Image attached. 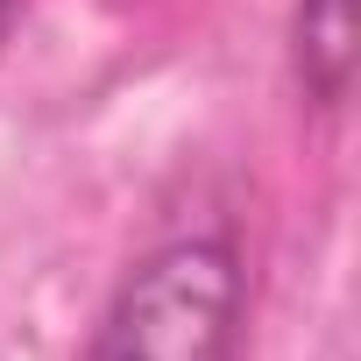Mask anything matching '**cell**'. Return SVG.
<instances>
[{
  "mask_svg": "<svg viewBox=\"0 0 361 361\" xmlns=\"http://www.w3.org/2000/svg\"><path fill=\"white\" fill-rule=\"evenodd\" d=\"M234 333H241L234 241L177 234L121 276L85 361H234Z\"/></svg>",
  "mask_w": 361,
  "mask_h": 361,
  "instance_id": "1",
  "label": "cell"
},
{
  "mask_svg": "<svg viewBox=\"0 0 361 361\" xmlns=\"http://www.w3.org/2000/svg\"><path fill=\"white\" fill-rule=\"evenodd\" d=\"M354 57H361V0H298L290 15V71L312 106H340L354 92Z\"/></svg>",
  "mask_w": 361,
  "mask_h": 361,
  "instance_id": "2",
  "label": "cell"
},
{
  "mask_svg": "<svg viewBox=\"0 0 361 361\" xmlns=\"http://www.w3.org/2000/svg\"><path fill=\"white\" fill-rule=\"evenodd\" d=\"M15 15H22L15 0H0V43H8V29H15Z\"/></svg>",
  "mask_w": 361,
  "mask_h": 361,
  "instance_id": "3",
  "label": "cell"
}]
</instances>
